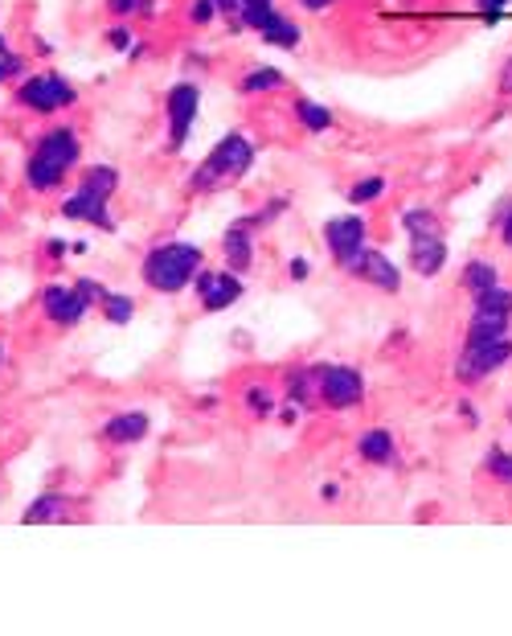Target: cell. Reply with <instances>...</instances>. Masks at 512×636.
<instances>
[{
  "mask_svg": "<svg viewBox=\"0 0 512 636\" xmlns=\"http://www.w3.org/2000/svg\"><path fill=\"white\" fill-rule=\"evenodd\" d=\"M201 267V251L189 247V242H168V247H156V251L144 259V279L160 292H177Z\"/></svg>",
  "mask_w": 512,
  "mask_h": 636,
  "instance_id": "1",
  "label": "cell"
},
{
  "mask_svg": "<svg viewBox=\"0 0 512 636\" xmlns=\"http://www.w3.org/2000/svg\"><path fill=\"white\" fill-rule=\"evenodd\" d=\"M74 156H79V140H74V132H66V127L50 132L42 144H37V153L29 156V185L33 189L58 185V181L66 177V169L74 164Z\"/></svg>",
  "mask_w": 512,
  "mask_h": 636,
  "instance_id": "2",
  "label": "cell"
},
{
  "mask_svg": "<svg viewBox=\"0 0 512 636\" xmlns=\"http://www.w3.org/2000/svg\"><path fill=\"white\" fill-rule=\"evenodd\" d=\"M250 161H255V148H250L247 136H226V140H221L218 148L205 156V164L197 169L193 185H197V189L230 185V181H238L242 173L250 169Z\"/></svg>",
  "mask_w": 512,
  "mask_h": 636,
  "instance_id": "3",
  "label": "cell"
},
{
  "mask_svg": "<svg viewBox=\"0 0 512 636\" xmlns=\"http://www.w3.org/2000/svg\"><path fill=\"white\" fill-rule=\"evenodd\" d=\"M406 226H410V259H414V267L423 276H434L442 267V259H447V247L439 238V222L426 210H414V214H406Z\"/></svg>",
  "mask_w": 512,
  "mask_h": 636,
  "instance_id": "4",
  "label": "cell"
},
{
  "mask_svg": "<svg viewBox=\"0 0 512 636\" xmlns=\"http://www.w3.org/2000/svg\"><path fill=\"white\" fill-rule=\"evenodd\" d=\"M508 316H512V292L500 287H488L476 296V316H471V341H496L508 332Z\"/></svg>",
  "mask_w": 512,
  "mask_h": 636,
  "instance_id": "5",
  "label": "cell"
},
{
  "mask_svg": "<svg viewBox=\"0 0 512 636\" xmlns=\"http://www.w3.org/2000/svg\"><path fill=\"white\" fill-rule=\"evenodd\" d=\"M508 358H512V341H508V337L468 341V353H463V361H460V378H463V382H476V378H484V374H492V369H500Z\"/></svg>",
  "mask_w": 512,
  "mask_h": 636,
  "instance_id": "6",
  "label": "cell"
},
{
  "mask_svg": "<svg viewBox=\"0 0 512 636\" xmlns=\"http://www.w3.org/2000/svg\"><path fill=\"white\" fill-rule=\"evenodd\" d=\"M320 395H324L328 407H353L361 403V374L349 366H320Z\"/></svg>",
  "mask_w": 512,
  "mask_h": 636,
  "instance_id": "7",
  "label": "cell"
},
{
  "mask_svg": "<svg viewBox=\"0 0 512 636\" xmlns=\"http://www.w3.org/2000/svg\"><path fill=\"white\" fill-rule=\"evenodd\" d=\"M21 103H29L33 111H58L66 103H74V90L58 74H37V79H29L21 87Z\"/></svg>",
  "mask_w": 512,
  "mask_h": 636,
  "instance_id": "8",
  "label": "cell"
},
{
  "mask_svg": "<svg viewBox=\"0 0 512 636\" xmlns=\"http://www.w3.org/2000/svg\"><path fill=\"white\" fill-rule=\"evenodd\" d=\"M324 238H328V247H332L336 263L345 267V263L353 259V255H361V242H365V222H361V218H336V222H328Z\"/></svg>",
  "mask_w": 512,
  "mask_h": 636,
  "instance_id": "9",
  "label": "cell"
},
{
  "mask_svg": "<svg viewBox=\"0 0 512 636\" xmlns=\"http://www.w3.org/2000/svg\"><path fill=\"white\" fill-rule=\"evenodd\" d=\"M168 116H172V148H181L193 127V116H197V87L181 82L172 95H168Z\"/></svg>",
  "mask_w": 512,
  "mask_h": 636,
  "instance_id": "10",
  "label": "cell"
},
{
  "mask_svg": "<svg viewBox=\"0 0 512 636\" xmlns=\"http://www.w3.org/2000/svg\"><path fill=\"white\" fill-rule=\"evenodd\" d=\"M345 271H353V276H361V279H369V284L386 287V292H394V287H397V271H394V263H389L386 255H377V251H361V255H353V259L345 263Z\"/></svg>",
  "mask_w": 512,
  "mask_h": 636,
  "instance_id": "11",
  "label": "cell"
},
{
  "mask_svg": "<svg viewBox=\"0 0 512 636\" xmlns=\"http://www.w3.org/2000/svg\"><path fill=\"white\" fill-rule=\"evenodd\" d=\"M242 296V284H238V276H230V271H218V276H201V300H205V308H230L234 300Z\"/></svg>",
  "mask_w": 512,
  "mask_h": 636,
  "instance_id": "12",
  "label": "cell"
},
{
  "mask_svg": "<svg viewBox=\"0 0 512 636\" xmlns=\"http://www.w3.org/2000/svg\"><path fill=\"white\" fill-rule=\"evenodd\" d=\"M66 218H79V222H95V226H111L107 214V198L95 189H79L70 201H66Z\"/></svg>",
  "mask_w": 512,
  "mask_h": 636,
  "instance_id": "13",
  "label": "cell"
},
{
  "mask_svg": "<svg viewBox=\"0 0 512 636\" xmlns=\"http://www.w3.org/2000/svg\"><path fill=\"white\" fill-rule=\"evenodd\" d=\"M87 308L90 304L82 300L79 287H74V292H66V287H50V292H45V313H50L53 321H62V324H74Z\"/></svg>",
  "mask_w": 512,
  "mask_h": 636,
  "instance_id": "14",
  "label": "cell"
},
{
  "mask_svg": "<svg viewBox=\"0 0 512 636\" xmlns=\"http://www.w3.org/2000/svg\"><path fill=\"white\" fill-rule=\"evenodd\" d=\"M103 431H107V439H116V444H135V439H144V431H148V415H140V411L116 415Z\"/></svg>",
  "mask_w": 512,
  "mask_h": 636,
  "instance_id": "15",
  "label": "cell"
},
{
  "mask_svg": "<svg viewBox=\"0 0 512 636\" xmlns=\"http://www.w3.org/2000/svg\"><path fill=\"white\" fill-rule=\"evenodd\" d=\"M361 456L369 460V464H386L389 456H394V439H389V431H365L361 435Z\"/></svg>",
  "mask_w": 512,
  "mask_h": 636,
  "instance_id": "16",
  "label": "cell"
},
{
  "mask_svg": "<svg viewBox=\"0 0 512 636\" xmlns=\"http://www.w3.org/2000/svg\"><path fill=\"white\" fill-rule=\"evenodd\" d=\"M62 518H66V505H62V497H53V493L37 497V505H29V510H25L29 526H37V521H62Z\"/></svg>",
  "mask_w": 512,
  "mask_h": 636,
  "instance_id": "17",
  "label": "cell"
},
{
  "mask_svg": "<svg viewBox=\"0 0 512 636\" xmlns=\"http://www.w3.org/2000/svg\"><path fill=\"white\" fill-rule=\"evenodd\" d=\"M226 255H230V267L234 271H247L250 267V234L242 230V226H234V230L226 234Z\"/></svg>",
  "mask_w": 512,
  "mask_h": 636,
  "instance_id": "18",
  "label": "cell"
},
{
  "mask_svg": "<svg viewBox=\"0 0 512 636\" xmlns=\"http://www.w3.org/2000/svg\"><path fill=\"white\" fill-rule=\"evenodd\" d=\"M263 33H266V42H271V45H287V50L300 42V29H295L287 17H279V13H275V21L263 29Z\"/></svg>",
  "mask_w": 512,
  "mask_h": 636,
  "instance_id": "19",
  "label": "cell"
},
{
  "mask_svg": "<svg viewBox=\"0 0 512 636\" xmlns=\"http://www.w3.org/2000/svg\"><path fill=\"white\" fill-rule=\"evenodd\" d=\"M119 185V173L107 169V164H98V169H87V181H82V189H95V193H103V198H111V189Z\"/></svg>",
  "mask_w": 512,
  "mask_h": 636,
  "instance_id": "20",
  "label": "cell"
},
{
  "mask_svg": "<svg viewBox=\"0 0 512 636\" xmlns=\"http://www.w3.org/2000/svg\"><path fill=\"white\" fill-rule=\"evenodd\" d=\"M242 21H247L250 29H266L275 21L271 0H247V5H242Z\"/></svg>",
  "mask_w": 512,
  "mask_h": 636,
  "instance_id": "21",
  "label": "cell"
},
{
  "mask_svg": "<svg viewBox=\"0 0 512 636\" xmlns=\"http://www.w3.org/2000/svg\"><path fill=\"white\" fill-rule=\"evenodd\" d=\"M295 111H300L303 127H312V132H324V127L332 124V116H328L320 103H312V99H300V103H295Z\"/></svg>",
  "mask_w": 512,
  "mask_h": 636,
  "instance_id": "22",
  "label": "cell"
},
{
  "mask_svg": "<svg viewBox=\"0 0 512 636\" xmlns=\"http://www.w3.org/2000/svg\"><path fill=\"white\" fill-rule=\"evenodd\" d=\"M463 284L471 287V292H488V287H496V271H492V263H471L468 267V276H463Z\"/></svg>",
  "mask_w": 512,
  "mask_h": 636,
  "instance_id": "23",
  "label": "cell"
},
{
  "mask_svg": "<svg viewBox=\"0 0 512 636\" xmlns=\"http://www.w3.org/2000/svg\"><path fill=\"white\" fill-rule=\"evenodd\" d=\"M279 82H283L279 70H255L242 79V90H271V87H279Z\"/></svg>",
  "mask_w": 512,
  "mask_h": 636,
  "instance_id": "24",
  "label": "cell"
},
{
  "mask_svg": "<svg viewBox=\"0 0 512 636\" xmlns=\"http://www.w3.org/2000/svg\"><path fill=\"white\" fill-rule=\"evenodd\" d=\"M107 316H111V321H127V316H132V300H127V296H107Z\"/></svg>",
  "mask_w": 512,
  "mask_h": 636,
  "instance_id": "25",
  "label": "cell"
},
{
  "mask_svg": "<svg viewBox=\"0 0 512 636\" xmlns=\"http://www.w3.org/2000/svg\"><path fill=\"white\" fill-rule=\"evenodd\" d=\"M381 189H386V181H381V177H369V181H361V185L353 189V201H369V198H377Z\"/></svg>",
  "mask_w": 512,
  "mask_h": 636,
  "instance_id": "26",
  "label": "cell"
},
{
  "mask_svg": "<svg viewBox=\"0 0 512 636\" xmlns=\"http://www.w3.org/2000/svg\"><path fill=\"white\" fill-rule=\"evenodd\" d=\"M492 472L500 476V481H512V460L504 456V452H492Z\"/></svg>",
  "mask_w": 512,
  "mask_h": 636,
  "instance_id": "27",
  "label": "cell"
},
{
  "mask_svg": "<svg viewBox=\"0 0 512 636\" xmlns=\"http://www.w3.org/2000/svg\"><path fill=\"white\" fill-rule=\"evenodd\" d=\"M17 66H21V62H17V58H13V54H9V50H5V54H0V82L9 79V74L17 70Z\"/></svg>",
  "mask_w": 512,
  "mask_h": 636,
  "instance_id": "28",
  "label": "cell"
},
{
  "mask_svg": "<svg viewBox=\"0 0 512 636\" xmlns=\"http://www.w3.org/2000/svg\"><path fill=\"white\" fill-rule=\"evenodd\" d=\"M193 17H197V21H209V17H213V0H197Z\"/></svg>",
  "mask_w": 512,
  "mask_h": 636,
  "instance_id": "29",
  "label": "cell"
},
{
  "mask_svg": "<svg viewBox=\"0 0 512 636\" xmlns=\"http://www.w3.org/2000/svg\"><path fill=\"white\" fill-rule=\"evenodd\" d=\"M504 5H508V0H479V9H488V17H492V21H496V13H500Z\"/></svg>",
  "mask_w": 512,
  "mask_h": 636,
  "instance_id": "30",
  "label": "cell"
},
{
  "mask_svg": "<svg viewBox=\"0 0 512 636\" xmlns=\"http://www.w3.org/2000/svg\"><path fill=\"white\" fill-rule=\"evenodd\" d=\"M107 37H111V45H119V50H124V45H127V37H132V33H124V29H111V33H107Z\"/></svg>",
  "mask_w": 512,
  "mask_h": 636,
  "instance_id": "31",
  "label": "cell"
},
{
  "mask_svg": "<svg viewBox=\"0 0 512 636\" xmlns=\"http://www.w3.org/2000/svg\"><path fill=\"white\" fill-rule=\"evenodd\" d=\"M250 403H255V411H266V407H271V403H266L263 390H250Z\"/></svg>",
  "mask_w": 512,
  "mask_h": 636,
  "instance_id": "32",
  "label": "cell"
},
{
  "mask_svg": "<svg viewBox=\"0 0 512 636\" xmlns=\"http://www.w3.org/2000/svg\"><path fill=\"white\" fill-rule=\"evenodd\" d=\"M111 9H116V13H132L135 0H111Z\"/></svg>",
  "mask_w": 512,
  "mask_h": 636,
  "instance_id": "33",
  "label": "cell"
},
{
  "mask_svg": "<svg viewBox=\"0 0 512 636\" xmlns=\"http://www.w3.org/2000/svg\"><path fill=\"white\" fill-rule=\"evenodd\" d=\"M292 276H295V279H303V276H308V263L295 259V263H292Z\"/></svg>",
  "mask_w": 512,
  "mask_h": 636,
  "instance_id": "34",
  "label": "cell"
},
{
  "mask_svg": "<svg viewBox=\"0 0 512 636\" xmlns=\"http://www.w3.org/2000/svg\"><path fill=\"white\" fill-rule=\"evenodd\" d=\"M213 5H218V9H242L247 0H213Z\"/></svg>",
  "mask_w": 512,
  "mask_h": 636,
  "instance_id": "35",
  "label": "cell"
},
{
  "mask_svg": "<svg viewBox=\"0 0 512 636\" xmlns=\"http://www.w3.org/2000/svg\"><path fill=\"white\" fill-rule=\"evenodd\" d=\"M303 9H328V5H332V0H300Z\"/></svg>",
  "mask_w": 512,
  "mask_h": 636,
  "instance_id": "36",
  "label": "cell"
},
{
  "mask_svg": "<svg viewBox=\"0 0 512 636\" xmlns=\"http://www.w3.org/2000/svg\"><path fill=\"white\" fill-rule=\"evenodd\" d=\"M504 242L512 247V214H508V222H504Z\"/></svg>",
  "mask_w": 512,
  "mask_h": 636,
  "instance_id": "37",
  "label": "cell"
},
{
  "mask_svg": "<svg viewBox=\"0 0 512 636\" xmlns=\"http://www.w3.org/2000/svg\"><path fill=\"white\" fill-rule=\"evenodd\" d=\"M504 90H512V66H508V74H504Z\"/></svg>",
  "mask_w": 512,
  "mask_h": 636,
  "instance_id": "38",
  "label": "cell"
}]
</instances>
